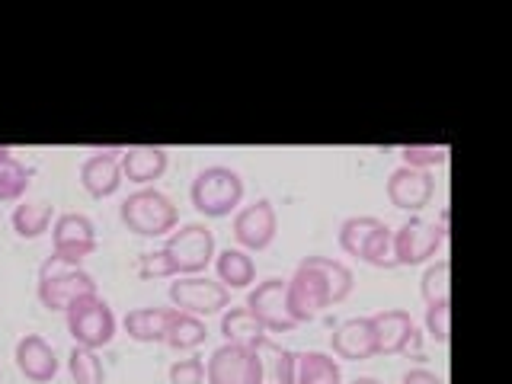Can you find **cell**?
Returning a JSON list of instances; mask_svg holds the SVG:
<instances>
[{
    "label": "cell",
    "mask_w": 512,
    "mask_h": 384,
    "mask_svg": "<svg viewBox=\"0 0 512 384\" xmlns=\"http://www.w3.org/2000/svg\"><path fill=\"white\" fill-rule=\"evenodd\" d=\"M96 295V282L90 272L77 263H68L64 256H48L39 266V301L48 311H68L74 301Z\"/></svg>",
    "instance_id": "1"
},
{
    "label": "cell",
    "mask_w": 512,
    "mask_h": 384,
    "mask_svg": "<svg viewBox=\"0 0 512 384\" xmlns=\"http://www.w3.org/2000/svg\"><path fill=\"white\" fill-rule=\"evenodd\" d=\"M119 218L125 228L138 237H167L176 228V221H180L170 196H164V192L151 186L132 192V196L122 202Z\"/></svg>",
    "instance_id": "2"
},
{
    "label": "cell",
    "mask_w": 512,
    "mask_h": 384,
    "mask_svg": "<svg viewBox=\"0 0 512 384\" xmlns=\"http://www.w3.org/2000/svg\"><path fill=\"white\" fill-rule=\"evenodd\" d=\"M192 208L205 218H228L244 199V180L231 167H205L189 189Z\"/></svg>",
    "instance_id": "3"
},
{
    "label": "cell",
    "mask_w": 512,
    "mask_h": 384,
    "mask_svg": "<svg viewBox=\"0 0 512 384\" xmlns=\"http://www.w3.org/2000/svg\"><path fill=\"white\" fill-rule=\"evenodd\" d=\"M176 269V276H199L215 260V234L199 221H189L167 234V244L160 247Z\"/></svg>",
    "instance_id": "4"
},
{
    "label": "cell",
    "mask_w": 512,
    "mask_h": 384,
    "mask_svg": "<svg viewBox=\"0 0 512 384\" xmlns=\"http://www.w3.org/2000/svg\"><path fill=\"white\" fill-rule=\"evenodd\" d=\"M448 234V212H442V221L410 218L394 231V266H420L432 260Z\"/></svg>",
    "instance_id": "5"
},
{
    "label": "cell",
    "mask_w": 512,
    "mask_h": 384,
    "mask_svg": "<svg viewBox=\"0 0 512 384\" xmlns=\"http://www.w3.org/2000/svg\"><path fill=\"white\" fill-rule=\"evenodd\" d=\"M64 314H68V333L74 336V346L100 349L116 336V314H112V308L100 295L74 301Z\"/></svg>",
    "instance_id": "6"
},
{
    "label": "cell",
    "mask_w": 512,
    "mask_h": 384,
    "mask_svg": "<svg viewBox=\"0 0 512 384\" xmlns=\"http://www.w3.org/2000/svg\"><path fill=\"white\" fill-rule=\"evenodd\" d=\"M285 304H288V314H292V320L298 327L311 324V320L320 317V311L333 304L324 276H320L308 260H301L295 276L285 279Z\"/></svg>",
    "instance_id": "7"
},
{
    "label": "cell",
    "mask_w": 512,
    "mask_h": 384,
    "mask_svg": "<svg viewBox=\"0 0 512 384\" xmlns=\"http://www.w3.org/2000/svg\"><path fill=\"white\" fill-rule=\"evenodd\" d=\"M170 301L183 314L208 317L228 308L231 292L221 282H212L205 276H176V282H170Z\"/></svg>",
    "instance_id": "8"
},
{
    "label": "cell",
    "mask_w": 512,
    "mask_h": 384,
    "mask_svg": "<svg viewBox=\"0 0 512 384\" xmlns=\"http://www.w3.org/2000/svg\"><path fill=\"white\" fill-rule=\"evenodd\" d=\"M256 378H260V365H256L253 349L244 343L218 346L205 365L208 384H256Z\"/></svg>",
    "instance_id": "9"
},
{
    "label": "cell",
    "mask_w": 512,
    "mask_h": 384,
    "mask_svg": "<svg viewBox=\"0 0 512 384\" xmlns=\"http://www.w3.org/2000/svg\"><path fill=\"white\" fill-rule=\"evenodd\" d=\"M247 311L260 320L266 333H288L298 327L285 304V279H266L256 285L247 298Z\"/></svg>",
    "instance_id": "10"
},
{
    "label": "cell",
    "mask_w": 512,
    "mask_h": 384,
    "mask_svg": "<svg viewBox=\"0 0 512 384\" xmlns=\"http://www.w3.org/2000/svg\"><path fill=\"white\" fill-rule=\"evenodd\" d=\"M279 231V215L269 199H256L234 215V237L244 250H266Z\"/></svg>",
    "instance_id": "11"
},
{
    "label": "cell",
    "mask_w": 512,
    "mask_h": 384,
    "mask_svg": "<svg viewBox=\"0 0 512 384\" xmlns=\"http://www.w3.org/2000/svg\"><path fill=\"white\" fill-rule=\"evenodd\" d=\"M52 247L55 256H64L68 263L80 266V260L96 250V224L80 212L58 215L52 224Z\"/></svg>",
    "instance_id": "12"
},
{
    "label": "cell",
    "mask_w": 512,
    "mask_h": 384,
    "mask_svg": "<svg viewBox=\"0 0 512 384\" xmlns=\"http://www.w3.org/2000/svg\"><path fill=\"white\" fill-rule=\"evenodd\" d=\"M388 199L394 208H404V212H420L432 199V176L426 170H413V167H397L388 176Z\"/></svg>",
    "instance_id": "13"
},
{
    "label": "cell",
    "mask_w": 512,
    "mask_h": 384,
    "mask_svg": "<svg viewBox=\"0 0 512 384\" xmlns=\"http://www.w3.org/2000/svg\"><path fill=\"white\" fill-rule=\"evenodd\" d=\"M13 359H16V368H20V375L26 381L45 384V381H52L58 375V356H55V349L48 346L42 336H36V333H26L23 340L16 343Z\"/></svg>",
    "instance_id": "14"
},
{
    "label": "cell",
    "mask_w": 512,
    "mask_h": 384,
    "mask_svg": "<svg viewBox=\"0 0 512 384\" xmlns=\"http://www.w3.org/2000/svg\"><path fill=\"white\" fill-rule=\"evenodd\" d=\"M333 352L346 362H362L378 356L375 349V330H372V317H349L340 327L333 330Z\"/></svg>",
    "instance_id": "15"
},
{
    "label": "cell",
    "mask_w": 512,
    "mask_h": 384,
    "mask_svg": "<svg viewBox=\"0 0 512 384\" xmlns=\"http://www.w3.org/2000/svg\"><path fill=\"white\" fill-rule=\"evenodd\" d=\"M116 154L122 151H93L84 164H80V186H84L93 199H106L122 186V167Z\"/></svg>",
    "instance_id": "16"
},
{
    "label": "cell",
    "mask_w": 512,
    "mask_h": 384,
    "mask_svg": "<svg viewBox=\"0 0 512 384\" xmlns=\"http://www.w3.org/2000/svg\"><path fill=\"white\" fill-rule=\"evenodd\" d=\"M256 365H260V378L256 384H295V352H288L276 340L263 333L260 340L250 343Z\"/></svg>",
    "instance_id": "17"
},
{
    "label": "cell",
    "mask_w": 512,
    "mask_h": 384,
    "mask_svg": "<svg viewBox=\"0 0 512 384\" xmlns=\"http://www.w3.org/2000/svg\"><path fill=\"white\" fill-rule=\"evenodd\" d=\"M372 330H375V349L378 356H397L404 352L413 340V317L407 311H381L372 317Z\"/></svg>",
    "instance_id": "18"
},
{
    "label": "cell",
    "mask_w": 512,
    "mask_h": 384,
    "mask_svg": "<svg viewBox=\"0 0 512 384\" xmlns=\"http://www.w3.org/2000/svg\"><path fill=\"white\" fill-rule=\"evenodd\" d=\"M119 167H122V176H125L128 183L148 186V183H154V180L164 176V170H167V151L154 148V144H135V148L122 151Z\"/></svg>",
    "instance_id": "19"
},
{
    "label": "cell",
    "mask_w": 512,
    "mask_h": 384,
    "mask_svg": "<svg viewBox=\"0 0 512 384\" xmlns=\"http://www.w3.org/2000/svg\"><path fill=\"white\" fill-rule=\"evenodd\" d=\"M170 314V308H135L125 314L122 327L135 343H164Z\"/></svg>",
    "instance_id": "20"
},
{
    "label": "cell",
    "mask_w": 512,
    "mask_h": 384,
    "mask_svg": "<svg viewBox=\"0 0 512 384\" xmlns=\"http://www.w3.org/2000/svg\"><path fill=\"white\" fill-rule=\"evenodd\" d=\"M215 272L218 282L231 292V288H247L256 279V263L253 256H247V250L228 247L215 256Z\"/></svg>",
    "instance_id": "21"
},
{
    "label": "cell",
    "mask_w": 512,
    "mask_h": 384,
    "mask_svg": "<svg viewBox=\"0 0 512 384\" xmlns=\"http://www.w3.org/2000/svg\"><path fill=\"white\" fill-rule=\"evenodd\" d=\"M340 362L327 352H301L295 356V384H340Z\"/></svg>",
    "instance_id": "22"
},
{
    "label": "cell",
    "mask_w": 512,
    "mask_h": 384,
    "mask_svg": "<svg viewBox=\"0 0 512 384\" xmlns=\"http://www.w3.org/2000/svg\"><path fill=\"white\" fill-rule=\"evenodd\" d=\"M52 205L48 202H20L13 208V215H10V224H13V231L16 237H23V240H36L42 237L48 228H52Z\"/></svg>",
    "instance_id": "23"
},
{
    "label": "cell",
    "mask_w": 512,
    "mask_h": 384,
    "mask_svg": "<svg viewBox=\"0 0 512 384\" xmlns=\"http://www.w3.org/2000/svg\"><path fill=\"white\" fill-rule=\"evenodd\" d=\"M205 336H208V330H205V320H202V317H196V314H183V311H176V308H173L164 343H170L173 349L186 352V349H199V346L205 343Z\"/></svg>",
    "instance_id": "24"
},
{
    "label": "cell",
    "mask_w": 512,
    "mask_h": 384,
    "mask_svg": "<svg viewBox=\"0 0 512 384\" xmlns=\"http://www.w3.org/2000/svg\"><path fill=\"white\" fill-rule=\"evenodd\" d=\"M29 176L26 164H20L10 148H0V202H23Z\"/></svg>",
    "instance_id": "25"
},
{
    "label": "cell",
    "mask_w": 512,
    "mask_h": 384,
    "mask_svg": "<svg viewBox=\"0 0 512 384\" xmlns=\"http://www.w3.org/2000/svg\"><path fill=\"white\" fill-rule=\"evenodd\" d=\"M304 260H308L320 272V276H324L333 304H340V301L349 298V292H352V269L346 263L333 260V256H304Z\"/></svg>",
    "instance_id": "26"
},
{
    "label": "cell",
    "mask_w": 512,
    "mask_h": 384,
    "mask_svg": "<svg viewBox=\"0 0 512 384\" xmlns=\"http://www.w3.org/2000/svg\"><path fill=\"white\" fill-rule=\"evenodd\" d=\"M221 333H224V340H228V343H244V346H250L253 340H260L266 330L260 327V320H256L247 311V304H244V308H231L228 314L221 317Z\"/></svg>",
    "instance_id": "27"
},
{
    "label": "cell",
    "mask_w": 512,
    "mask_h": 384,
    "mask_svg": "<svg viewBox=\"0 0 512 384\" xmlns=\"http://www.w3.org/2000/svg\"><path fill=\"white\" fill-rule=\"evenodd\" d=\"M420 295L426 301V308H429V304H448V298H452V263H448V260L432 263L423 272Z\"/></svg>",
    "instance_id": "28"
},
{
    "label": "cell",
    "mask_w": 512,
    "mask_h": 384,
    "mask_svg": "<svg viewBox=\"0 0 512 384\" xmlns=\"http://www.w3.org/2000/svg\"><path fill=\"white\" fill-rule=\"evenodd\" d=\"M68 372L74 384H103L106 381V368L103 359L96 356V349L87 346H74L68 356Z\"/></svg>",
    "instance_id": "29"
},
{
    "label": "cell",
    "mask_w": 512,
    "mask_h": 384,
    "mask_svg": "<svg viewBox=\"0 0 512 384\" xmlns=\"http://www.w3.org/2000/svg\"><path fill=\"white\" fill-rule=\"evenodd\" d=\"M381 228V218L372 215H356V218H346L340 224V247L349 256H362V247L368 244V237Z\"/></svg>",
    "instance_id": "30"
},
{
    "label": "cell",
    "mask_w": 512,
    "mask_h": 384,
    "mask_svg": "<svg viewBox=\"0 0 512 384\" xmlns=\"http://www.w3.org/2000/svg\"><path fill=\"white\" fill-rule=\"evenodd\" d=\"M359 260L368 266H378V269H394V231L384 221H381V228L368 237Z\"/></svg>",
    "instance_id": "31"
},
{
    "label": "cell",
    "mask_w": 512,
    "mask_h": 384,
    "mask_svg": "<svg viewBox=\"0 0 512 384\" xmlns=\"http://www.w3.org/2000/svg\"><path fill=\"white\" fill-rule=\"evenodd\" d=\"M400 157H404V167L429 170L448 164V148L445 144H407V148H400Z\"/></svg>",
    "instance_id": "32"
},
{
    "label": "cell",
    "mask_w": 512,
    "mask_h": 384,
    "mask_svg": "<svg viewBox=\"0 0 512 384\" xmlns=\"http://www.w3.org/2000/svg\"><path fill=\"white\" fill-rule=\"evenodd\" d=\"M426 330L436 343H448V336H452V301L429 304L426 308Z\"/></svg>",
    "instance_id": "33"
},
{
    "label": "cell",
    "mask_w": 512,
    "mask_h": 384,
    "mask_svg": "<svg viewBox=\"0 0 512 384\" xmlns=\"http://www.w3.org/2000/svg\"><path fill=\"white\" fill-rule=\"evenodd\" d=\"M138 276L141 279H173L176 269L164 250H151L138 256Z\"/></svg>",
    "instance_id": "34"
},
{
    "label": "cell",
    "mask_w": 512,
    "mask_h": 384,
    "mask_svg": "<svg viewBox=\"0 0 512 384\" xmlns=\"http://www.w3.org/2000/svg\"><path fill=\"white\" fill-rule=\"evenodd\" d=\"M205 381V362L202 359H176L170 365V384H202Z\"/></svg>",
    "instance_id": "35"
},
{
    "label": "cell",
    "mask_w": 512,
    "mask_h": 384,
    "mask_svg": "<svg viewBox=\"0 0 512 384\" xmlns=\"http://www.w3.org/2000/svg\"><path fill=\"white\" fill-rule=\"evenodd\" d=\"M400 384H445L436 372H429V368H410V372L400 378Z\"/></svg>",
    "instance_id": "36"
},
{
    "label": "cell",
    "mask_w": 512,
    "mask_h": 384,
    "mask_svg": "<svg viewBox=\"0 0 512 384\" xmlns=\"http://www.w3.org/2000/svg\"><path fill=\"white\" fill-rule=\"evenodd\" d=\"M352 384H381V381H375V378H356Z\"/></svg>",
    "instance_id": "37"
}]
</instances>
